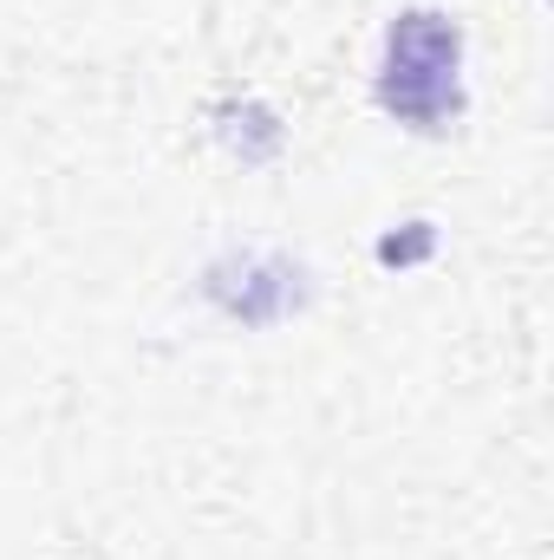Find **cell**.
<instances>
[{
	"mask_svg": "<svg viewBox=\"0 0 554 560\" xmlns=\"http://www.w3.org/2000/svg\"><path fill=\"white\" fill-rule=\"evenodd\" d=\"M379 105L412 131H443L463 118V26L450 13L417 7L392 20L379 59Z\"/></svg>",
	"mask_w": 554,
	"mask_h": 560,
	"instance_id": "obj_1",
	"label": "cell"
}]
</instances>
